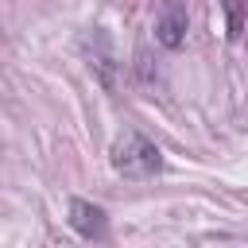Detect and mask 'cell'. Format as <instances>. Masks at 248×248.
<instances>
[{
    "label": "cell",
    "instance_id": "obj_5",
    "mask_svg": "<svg viewBox=\"0 0 248 248\" xmlns=\"http://www.w3.org/2000/svg\"><path fill=\"white\" fill-rule=\"evenodd\" d=\"M221 12H225V35L236 43L244 35V19H248V0H221Z\"/></svg>",
    "mask_w": 248,
    "mask_h": 248
},
{
    "label": "cell",
    "instance_id": "obj_1",
    "mask_svg": "<svg viewBox=\"0 0 248 248\" xmlns=\"http://www.w3.org/2000/svg\"><path fill=\"white\" fill-rule=\"evenodd\" d=\"M108 163L120 178H151V174H159L163 155L143 132H124V136H116V143L108 151Z\"/></svg>",
    "mask_w": 248,
    "mask_h": 248
},
{
    "label": "cell",
    "instance_id": "obj_3",
    "mask_svg": "<svg viewBox=\"0 0 248 248\" xmlns=\"http://www.w3.org/2000/svg\"><path fill=\"white\" fill-rule=\"evenodd\" d=\"M70 225L74 232H81L85 240H105L108 236V217L101 205L85 202V198H70Z\"/></svg>",
    "mask_w": 248,
    "mask_h": 248
},
{
    "label": "cell",
    "instance_id": "obj_4",
    "mask_svg": "<svg viewBox=\"0 0 248 248\" xmlns=\"http://www.w3.org/2000/svg\"><path fill=\"white\" fill-rule=\"evenodd\" d=\"M85 50H89V66L97 70L101 85L105 89H116V58H112V46H108V35L101 27H93L85 35Z\"/></svg>",
    "mask_w": 248,
    "mask_h": 248
},
{
    "label": "cell",
    "instance_id": "obj_2",
    "mask_svg": "<svg viewBox=\"0 0 248 248\" xmlns=\"http://www.w3.org/2000/svg\"><path fill=\"white\" fill-rule=\"evenodd\" d=\"M186 31H190L186 0H163L159 4V16H155V39H159V46L178 50L186 43Z\"/></svg>",
    "mask_w": 248,
    "mask_h": 248
}]
</instances>
